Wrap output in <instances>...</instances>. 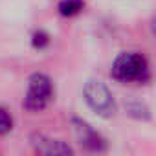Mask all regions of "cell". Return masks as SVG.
<instances>
[{"instance_id":"obj_1","label":"cell","mask_w":156,"mask_h":156,"mask_svg":"<svg viewBox=\"0 0 156 156\" xmlns=\"http://www.w3.org/2000/svg\"><path fill=\"white\" fill-rule=\"evenodd\" d=\"M110 75L119 83H147L151 77L149 62L138 51H123L114 59Z\"/></svg>"},{"instance_id":"obj_2","label":"cell","mask_w":156,"mask_h":156,"mask_svg":"<svg viewBox=\"0 0 156 156\" xmlns=\"http://www.w3.org/2000/svg\"><path fill=\"white\" fill-rule=\"evenodd\" d=\"M83 96L87 105L101 118H112L116 114V99L112 96V92L108 90V87L99 81V79H88L85 88H83Z\"/></svg>"},{"instance_id":"obj_3","label":"cell","mask_w":156,"mask_h":156,"mask_svg":"<svg viewBox=\"0 0 156 156\" xmlns=\"http://www.w3.org/2000/svg\"><path fill=\"white\" fill-rule=\"evenodd\" d=\"M53 98V85L46 73H33L28 81V92L24 98V108L30 112H41Z\"/></svg>"},{"instance_id":"obj_4","label":"cell","mask_w":156,"mask_h":156,"mask_svg":"<svg viewBox=\"0 0 156 156\" xmlns=\"http://www.w3.org/2000/svg\"><path fill=\"white\" fill-rule=\"evenodd\" d=\"M72 123H73V130H75L77 140H79V143H81L87 151H90V152H103V151L107 149L105 138H103L98 130H94L87 121L75 118V119H72Z\"/></svg>"},{"instance_id":"obj_5","label":"cell","mask_w":156,"mask_h":156,"mask_svg":"<svg viewBox=\"0 0 156 156\" xmlns=\"http://www.w3.org/2000/svg\"><path fill=\"white\" fill-rule=\"evenodd\" d=\"M35 149L39 156H73V151L62 140H51L44 136L35 138Z\"/></svg>"},{"instance_id":"obj_6","label":"cell","mask_w":156,"mask_h":156,"mask_svg":"<svg viewBox=\"0 0 156 156\" xmlns=\"http://www.w3.org/2000/svg\"><path fill=\"white\" fill-rule=\"evenodd\" d=\"M83 8H85L83 0H61L57 4V11L62 17H75L83 11Z\"/></svg>"},{"instance_id":"obj_7","label":"cell","mask_w":156,"mask_h":156,"mask_svg":"<svg viewBox=\"0 0 156 156\" xmlns=\"http://www.w3.org/2000/svg\"><path fill=\"white\" fill-rule=\"evenodd\" d=\"M48 44H50V35L46 31L39 30L31 35V46L35 50H44V48H48Z\"/></svg>"},{"instance_id":"obj_8","label":"cell","mask_w":156,"mask_h":156,"mask_svg":"<svg viewBox=\"0 0 156 156\" xmlns=\"http://www.w3.org/2000/svg\"><path fill=\"white\" fill-rule=\"evenodd\" d=\"M11 129H13V119L9 112L0 107V136H6L8 132H11Z\"/></svg>"},{"instance_id":"obj_9","label":"cell","mask_w":156,"mask_h":156,"mask_svg":"<svg viewBox=\"0 0 156 156\" xmlns=\"http://www.w3.org/2000/svg\"><path fill=\"white\" fill-rule=\"evenodd\" d=\"M127 110H129V114L134 116V118H149L147 108H145L141 103H129V105H127Z\"/></svg>"},{"instance_id":"obj_10","label":"cell","mask_w":156,"mask_h":156,"mask_svg":"<svg viewBox=\"0 0 156 156\" xmlns=\"http://www.w3.org/2000/svg\"><path fill=\"white\" fill-rule=\"evenodd\" d=\"M151 31H152V35L156 37V17L152 19V22H151Z\"/></svg>"}]
</instances>
